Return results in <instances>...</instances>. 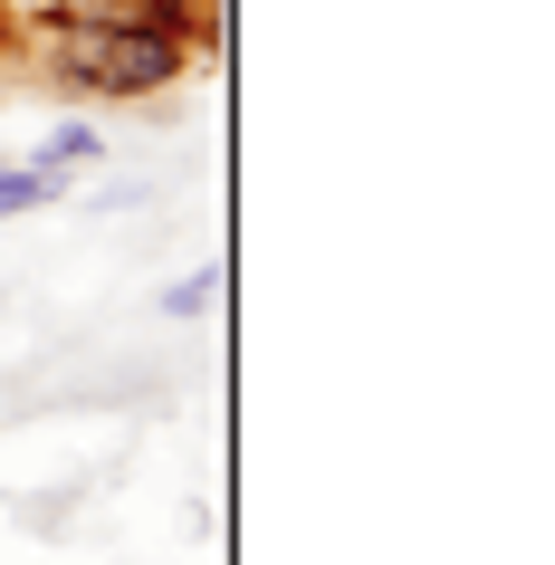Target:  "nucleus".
<instances>
[{"mask_svg":"<svg viewBox=\"0 0 555 565\" xmlns=\"http://www.w3.org/2000/svg\"><path fill=\"white\" fill-rule=\"evenodd\" d=\"M10 49H30L39 77L77 106H153L173 96L192 67H202V39L182 30H145V20H67V10H39L20 20Z\"/></svg>","mask_w":555,"mask_h":565,"instance_id":"1","label":"nucleus"},{"mask_svg":"<svg viewBox=\"0 0 555 565\" xmlns=\"http://www.w3.org/2000/svg\"><path fill=\"white\" fill-rule=\"evenodd\" d=\"M67 20H145V30H182V39H211L221 0H49Z\"/></svg>","mask_w":555,"mask_h":565,"instance_id":"2","label":"nucleus"},{"mask_svg":"<svg viewBox=\"0 0 555 565\" xmlns=\"http://www.w3.org/2000/svg\"><path fill=\"white\" fill-rule=\"evenodd\" d=\"M20 163H39V173H49V182H77V173H106V135H96L87 116H67V125H49V135H39L30 153H20Z\"/></svg>","mask_w":555,"mask_h":565,"instance_id":"3","label":"nucleus"},{"mask_svg":"<svg viewBox=\"0 0 555 565\" xmlns=\"http://www.w3.org/2000/svg\"><path fill=\"white\" fill-rule=\"evenodd\" d=\"M58 202H67V182H49L20 153H0V221H30V211H58Z\"/></svg>","mask_w":555,"mask_h":565,"instance_id":"4","label":"nucleus"},{"mask_svg":"<svg viewBox=\"0 0 555 565\" xmlns=\"http://www.w3.org/2000/svg\"><path fill=\"white\" fill-rule=\"evenodd\" d=\"M153 307H163L173 327H202L211 307H221V268H182V278H173V288H163Z\"/></svg>","mask_w":555,"mask_h":565,"instance_id":"5","label":"nucleus"},{"mask_svg":"<svg viewBox=\"0 0 555 565\" xmlns=\"http://www.w3.org/2000/svg\"><path fill=\"white\" fill-rule=\"evenodd\" d=\"M145 202H153L145 182H96V211H145Z\"/></svg>","mask_w":555,"mask_h":565,"instance_id":"6","label":"nucleus"},{"mask_svg":"<svg viewBox=\"0 0 555 565\" xmlns=\"http://www.w3.org/2000/svg\"><path fill=\"white\" fill-rule=\"evenodd\" d=\"M10 39H20V20H10V10H0V58H10Z\"/></svg>","mask_w":555,"mask_h":565,"instance_id":"7","label":"nucleus"}]
</instances>
